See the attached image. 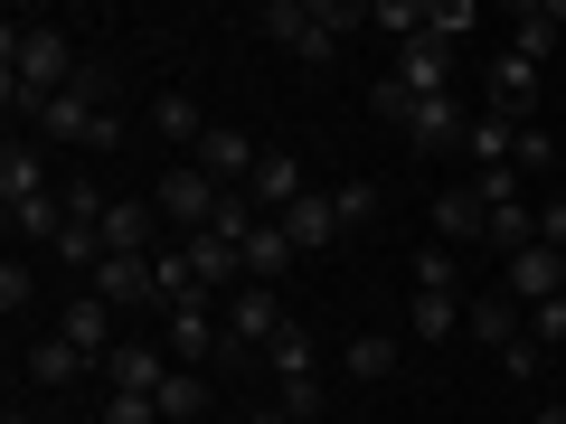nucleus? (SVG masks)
I'll list each match as a JSON object with an SVG mask.
<instances>
[{"instance_id": "obj_28", "label": "nucleus", "mask_w": 566, "mask_h": 424, "mask_svg": "<svg viewBox=\"0 0 566 424\" xmlns=\"http://www.w3.org/2000/svg\"><path fill=\"white\" fill-rule=\"evenodd\" d=\"M406 330H416V340H453V330H463V293H416V303H406Z\"/></svg>"}, {"instance_id": "obj_35", "label": "nucleus", "mask_w": 566, "mask_h": 424, "mask_svg": "<svg viewBox=\"0 0 566 424\" xmlns=\"http://www.w3.org/2000/svg\"><path fill=\"white\" fill-rule=\"evenodd\" d=\"M368 29H387V39H424V0H368Z\"/></svg>"}, {"instance_id": "obj_12", "label": "nucleus", "mask_w": 566, "mask_h": 424, "mask_svg": "<svg viewBox=\"0 0 566 424\" xmlns=\"http://www.w3.org/2000/svg\"><path fill=\"white\" fill-rule=\"evenodd\" d=\"M482 114H501L510 132H528V114H538V66L501 47V57H491V104H482Z\"/></svg>"}, {"instance_id": "obj_8", "label": "nucleus", "mask_w": 566, "mask_h": 424, "mask_svg": "<svg viewBox=\"0 0 566 424\" xmlns=\"http://www.w3.org/2000/svg\"><path fill=\"white\" fill-rule=\"evenodd\" d=\"M283 330V303H274V283H237L227 293V359L245 368V349H264Z\"/></svg>"}, {"instance_id": "obj_40", "label": "nucleus", "mask_w": 566, "mask_h": 424, "mask_svg": "<svg viewBox=\"0 0 566 424\" xmlns=\"http://www.w3.org/2000/svg\"><path fill=\"white\" fill-rule=\"evenodd\" d=\"M520 170H472V199H482V208H520Z\"/></svg>"}, {"instance_id": "obj_25", "label": "nucleus", "mask_w": 566, "mask_h": 424, "mask_svg": "<svg viewBox=\"0 0 566 424\" xmlns=\"http://www.w3.org/2000/svg\"><path fill=\"white\" fill-rule=\"evenodd\" d=\"M151 283H161V311H180V303H199V293H208L199 264H189V245H161V255H151Z\"/></svg>"}, {"instance_id": "obj_10", "label": "nucleus", "mask_w": 566, "mask_h": 424, "mask_svg": "<svg viewBox=\"0 0 566 424\" xmlns=\"http://www.w3.org/2000/svg\"><path fill=\"white\" fill-rule=\"evenodd\" d=\"M161 378H170V349L142 340V330H123V349L104 359V386H123V396H161Z\"/></svg>"}, {"instance_id": "obj_43", "label": "nucleus", "mask_w": 566, "mask_h": 424, "mask_svg": "<svg viewBox=\"0 0 566 424\" xmlns=\"http://www.w3.org/2000/svg\"><path fill=\"white\" fill-rule=\"evenodd\" d=\"M501 359H510V378H520V386H528V378H538V368H547V349H538V340H510V349H501Z\"/></svg>"}, {"instance_id": "obj_29", "label": "nucleus", "mask_w": 566, "mask_h": 424, "mask_svg": "<svg viewBox=\"0 0 566 424\" xmlns=\"http://www.w3.org/2000/svg\"><path fill=\"white\" fill-rule=\"evenodd\" d=\"M463 151H472V170H510V151H520V132H510L501 114H472V132H463Z\"/></svg>"}, {"instance_id": "obj_36", "label": "nucleus", "mask_w": 566, "mask_h": 424, "mask_svg": "<svg viewBox=\"0 0 566 424\" xmlns=\"http://www.w3.org/2000/svg\"><path fill=\"white\" fill-rule=\"evenodd\" d=\"M416 293H463V264H453V245H424V255H416Z\"/></svg>"}, {"instance_id": "obj_2", "label": "nucleus", "mask_w": 566, "mask_h": 424, "mask_svg": "<svg viewBox=\"0 0 566 424\" xmlns=\"http://www.w3.org/2000/svg\"><path fill=\"white\" fill-rule=\"evenodd\" d=\"M368 114L387 123V132H406L416 151H463V132H472V104L463 95H406V85H368Z\"/></svg>"}, {"instance_id": "obj_26", "label": "nucleus", "mask_w": 566, "mask_h": 424, "mask_svg": "<svg viewBox=\"0 0 566 424\" xmlns=\"http://www.w3.org/2000/svg\"><path fill=\"white\" fill-rule=\"evenodd\" d=\"M482 245H491L501 264H510V255H528V245H538V208H528V199H520V208H491Z\"/></svg>"}, {"instance_id": "obj_44", "label": "nucleus", "mask_w": 566, "mask_h": 424, "mask_svg": "<svg viewBox=\"0 0 566 424\" xmlns=\"http://www.w3.org/2000/svg\"><path fill=\"white\" fill-rule=\"evenodd\" d=\"M538 245H547V255H566V199L538 208Z\"/></svg>"}, {"instance_id": "obj_41", "label": "nucleus", "mask_w": 566, "mask_h": 424, "mask_svg": "<svg viewBox=\"0 0 566 424\" xmlns=\"http://www.w3.org/2000/svg\"><path fill=\"white\" fill-rule=\"evenodd\" d=\"M274 396H283V415H293V424H312V415H322V386H312V378H283Z\"/></svg>"}, {"instance_id": "obj_5", "label": "nucleus", "mask_w": 566, "mask_h": 424, "mask_svg": "<svg viewBox=\"0 0 566 424\" xmlns=\"http://www.w3.org/2000/svg\"><path fill=\"white\" fill-rule=\"evenodd\" d=\"M218 199H227V189H218V180H208V170H199V161H170V170H161V180H151V208H161V218H170V226H180V236H199V226H208V218H218Z\"/></svg>"}, {"instance_id": "obj_34", "label": "nucleus", "mask_w": 566, "mask_h": 424, "mask_svg": "<svg viewBox=\"0 0 566 424\" xmlns=\"http://www.w3.org/2000/svg\"><path fill=\"white\" fill-rule=\"evenodd\" d=\"M387 368H397V330H359V340H349V378H368V386H378Z\"/></svg>"}, {"instance_id": "obj_6", "label": "nucleus", "mask_w": 566, "mask_h": 424, "mask_svg": "<svg viewBox=\"0 0 566 424\" xmlns=\"http://www.w3.org/2000/svg\"><path fill=\"white\" fill-rule=\"evenodd\" d=\"M161 349L180 368H208V359H227V311H218V293H199V303H180V311H161Z\"/></svg>"}, {"instance_id": "obj_3", "label": "nucleus", "mask_w": 566, "mask_h": 424, "mask_svg": "<svg viewBox=\"0 0 566 424\" xmlns=\"http://www.w3.org/2000/svg\"><path fill=\"white\" fill-rule=\"evenodd\" d=\"M0 76L29 85V95H66L85 66H76V47H66V29H48V20H10V29H0Z\"/></svg>"}, {"instance_id": "obj_31", "label": "nucleus", "mask_w": 566, "mask_h": 424, "mask_svg": "<svg viewBox=\"0 0 566 424\" xmlns=\"http://www.w3.org/2000/svg\"><path fill=\"white\" fill-rule=\"evenodd\" d=\"M151 132H161V141H189V151H199L208 114H199V104H189V95H161V104H151Z\"/></svg>"}, {"instance_id": "obj_24", "label": "nucleus", "mask_w": 566, "mask_h": 424, "mask_svg": "<svg viewBox=\"0 0 566 424\" xmlns=\"http://www.w3.org/2000/svg\"><path fill=\"white\" fill-rule=\"evenodd\" d=\"M482 226H491V208L472 199V189H444V199H434V236L444 245H482Z\"/></svg>"}, {"instance_id": "obj_14", "label": "nucleus", "mask_w": 566, "mask_h": 424, "mask_svg": "<svg viewBox=\"0 0 566 424\" xmlns=\"http://www.w3.org/2000/svg\"><path fill=\"white\" fill-rule=\"evenodd\" d=\"M387 85H406V95H453V47L444 39H406L397 66H387Z\"/></svg>"}, {"instance_id": "obj_19", "label": "nucleus", "mask_w": 566, "mask_h": 424, "mask_svg": "<svg viewBox=\"0 0 566 424\" xmlns=\"http://www.w3.org/2000/svg\"><path fill=\"white\" fill-rule=\"evenodd\" d=\"M245 199H255V208H274V218H283L293 199H312V170L293 161V151H264V170H255V189H245Z\"/></svg>"}, {"instance_id": "obj_11", "label": "nucleus", "mask_w": 566, "mask_h": 424, "mask_svg": "<svg viewBox=\"0 0 566 424\" xmlns=\"http://www.w3.org/2000/svg\"><path fill=\"white\" fill-rule=\"evenodd\" d=\"M95 303H114V311H161L151 255H104V264H95Z\"/></svg>"}, {"instance_id": "obj_13", "label": "nucleus", "mask_w": 566, "mask_h": 424, "mask_svg": "<svg viewBox=\"0 0 566 424\" xmlns=\"http://www.w3.org/2000/svg\"><path fill=\"white\" fill-rule=\"evenodd\" d=\"M95 236H104V255H161V208L151 199H114Z\"/></svg>"}, {"instance_id": "obj_27", "label": "nucleus", "mask_w": 566, "mask_h": 424, "mask_svg": "<svg viewBox=\"0 0 566 424\" xmlns=\"http://www.w3.org/2000/svg\"><path fill=\"white\" fill-rule=\"evenodd\" d=\"M66 226H76V218H66L57 189H48V199H29V208H10V236H20V245H57Z\"/></svg>"}, {"instance_id": "obj_17", "label": "nucleus", "mask_w": 566, "mask_h": 424, "mask_svg": "<svg viewBox=\"0 0 566 424\" xmlns=\"http://www.w3.org/2000/svg\"><path fill=\"white\" fill-rule=\"evenodd\" d=\"M29 199H48V151L10 132V151H0V208H29Z\"/></svg>"}, {"instance_id": "obj_15", "label": "nucleus", "mask_w": 566, "mask_h": 424, "mask_svg": "<svg viewBox=\"0 0 566 424\" xmlns=\"http://www.w3.org/2000/svg\"><path fill=\"white\" fill-rule=\"evenodd\" d=\"M557 283H566V255H547V245H528V255H510V264H501V293H510L520 311L557 303Z\"/></svg>"}, {"instance_id": "obj_39", "label": "nucleus", "mask_w": 566, "mask_h": 424, "mask_svg": "<svg viewBox=\"0 0 566 424\" xmlns=\"http://www.w3.org/2000/svg\"><path fill=\"white\" fill-rule=\"evenodd\" d=\"M510 170H520V180L557 170V132H538V123H528V132H520V151H510Z\"/></svg>"}, {"instance_id": "obj_7", "label": "nucleus", "mask_w": 566, "mask_h": 424, "mask_svg": "<svg viewBox=\"0 0 566 424\" xmlns=\"http://www.w3.org/2000/svg\"><path fill=\"white\" fill-rule=\"evenodd\" d=\"M189 161H199V170H208L218 189H255V170H264V141H245L237 123H208Z\"/></svg>"}, {"instance_id": "obj_18", "label": "nucleus", "mask_w": 566, "mask_h": 424, "mask_svg": "<svg viewBox=\"0 0 566 424\" xmlns=\"http://www.w3.org/2000/svg\"><path fill=\"white\" fill-rule=\"evenodd\" d=\"M20 368H29V386H39V396H66V386L85 378V349H66L57 330H48V340H29V359H20Z\"/></svg>"}, {"instance_id": "obj_20", "label": "nucleus", "mask_w": 566, "mask_h": 424, "mask_svg": "<svg viewBox=\"0 0 566 424\" xmlns=\"http://www.w3.org/2000/svg\"><path fill=\"white\" fill-rule=\"evenodd\" d=\"M463 321H472V340H491V349L528 340V311L510 303V293H472V303H463Z\"/></svg>"}, {"instance_id": "obj_37", "label": "nucleus", "mask_w": 566, "mask_h": 424, "mask_svg": "<svg viewBox=\"0 0 566 424\" xmlns=\"http://www.w3.org/2000/svg\"><path fill=\"white\" fill-rule=\"evenodd\" d=\"M95 424H161V396H123V386H104Z\"/></svg>"}, {"instance_id": "obj_48", "label": "nucleus", "mask_w": 566, "mask_h": 424, "mask_svg": "<svg viewBox=\"0 0 566 424\" xmlns=\"http://www.w3.org/2000/svg\"><path fill=\"white\" fill-rule=\"evenodd\" d=\"M557 303H566V283H557Z\"/></svg>"}, {"instance_id": "obj_1", "label": "nucleus", "mask_w": 566, "mask_h": 424, "mask_svg": "<svg viewBox=\"0 0 566 424\" xmlns=\"http://www.w3.org/2000/svg\"><path fill=\"white\" fill-rule=\"evenodd\" d=\"M255 29H264L274 47H293L303 66H331L349 29H368V10H359V0H264Z\"/></svg>"}, {"instance_id": "obj_33", "label": "nucleus", "mask_w": 566, "mask_h": 424, "mask_svg": "<svg viewBox=\"0 0 566 424\" xmlns=\"http://www.w3.org/2000/svg\"><path fill=\"white\" fill-rule=\"evenodd\" d=\"M472 29H482V10H472V0H424V39H444V47H463Z\"/></svg>"}, {"instance_id": "obj_21", "label": "nucleus", "mask_w": 566, "mask_h": 424, "mask_svg": "<svg viewBox=\"0 0 566 424\" xmlns=\"http://www.w3.org/2000/svg\"><path fill=\"white\" fill-rule=\"evenodd\" d=\"M237 255H245V283H283L293 264H303V255H293V236H283V218H264L255 236L237 245Z\"/></svg>"}, {"instance_id": "obj_45", "label": "nucleus", "mask_w": 566, "mask_h": 424, "mask_svg": "<svg viewBox=\"0 0 566 424\" xmlns=\"http://www.w3.org/2000/svg\"><path fill=\"white\" fill-rule=\"evenodd\" d=\"M237 424H293V415H283V405H255V415H237Z\"/></svg>"}, {"instance_id": "obj_38", "label": "nucleus", "mask_w": 566, "mask_h": 424, "mask_svg": "<svg viewBox=\"0 0 566 424\" xmlns=\"http://www.w3.org/2000/svg\"><path fill=\"white\" fill-rule=\"evenodd\" d=\"M29 303H39V274L10 255V264H0V311H10V321H29Z\"/></svg>"}, {"instance_id": "obj_30", "label": "nucleus", "mask_w": 566, "mask_h": 424, "mask_svg": "<svg viewBox=\"0 0 566 424\" xmlns=\"http://www.w3.org/2000/svg\"><path fill=\"white\" fill-rule=\"evenodd\" d=\"M264 359H274V386H283V378H312V330H303V321H283L274 340H264Z\"/></svg>"}, {"instance_id": "obj_46", "label": "nucleus", "mask_w": 566, "mask_h": 424, "mask_svg": "<svg viewBox=\"0 0 566 424\" xmlns=\"http://www.w3.org/2000/svg\"><path fill=\"white\" fill-rule=\"evenodd\" d=\"M0 424H39V415H29V405H10V415H0Z\"/></svg>"}, {"instance_id": "obj_4", "label": "nucleus", "mask_w": 566, "mask_h": 424, "mask_svg": "<svg viewBox=\"0 0 566 424\" xmlns=\"http://www.w3.org/2000/svg\"><path fill=\"white\" fill-rule=\"evenodd\" d=\"M104 95H114V85H104V66H85L76 85H66V95H48V114H39V141H76V151H114L123 141V123L104 114Z\"/></svg>"}, {"instance_id": "obj_47", "label": "nucleus", "mask_w": 566, "mask_h": 424, "mask_svg": "<svg viewBox=\"0 0 566 424\" xmlns=\"http://www.w3.org/2000/svg\"><path fill=\"white\" fill-rule=\"evenodd\" d=\"M538 424H566V405H538Z\"/></svg>"}, {"instance_id": "obj_22", "label": "nucleus", "mask_w": 566, "mask_h": 424, "mask_svg": "<svg viewBox=\"0 0 566 424\" xmlns=\"http://www.w3.org/2000/svg\"><path fill=\"white\" fill-rule=\"evenodd\" d=\"M180 245H189V264H199V283H208V293H227V283H245V255H237V245L218 236V226H199V236H180Z\"/></svg>"}, {"instance_id": "obj_32", "label": "nucleus", "mask_w": 566, "mask_h": 424, "mask_svg": "<svg viewBox=\"0 0 566 424\" xmlns=\"http://www.w3.org/2000/svg\"><path fill=\"white\" fill-rule=\"evenodd\" d=\"M331 208H340V236H368V226H378V180H340Z\"/></svg>"}, {"instance_id": "obj_9", "label": "nucleus", "mask_w": 566, "mask_h": 424, "mask_svg": "<svg viewBox=\"0 0 566 424\" xmlns=\"http://www.w3.org/2000/svg\"><path fill=\"white\" fill-rule=\"evenodd\" d=\"M57 340L85 349V368H95V359H114V349H123V311L95 303V293H76V303H66V321H57Z\"/></svg>"}, {"instance_id": "obj_42", "label": "nucleus", "mask_w": 566, "mask_h": 424, "mask_svg": "<svg viewBox=\"0 0 566 424\" xmlns=\"http://www.w3.org/2000/svg\"><path fill=\"white\" fill-rule=\"evenodd\" d=\"M528 340H538V349H566V303H538V311H528Z\"/></svg>"}, {"instance_id": "obj_16", "label": "nucleus", "mask_w": 566, "mask_h": 424, "mask_svg": "<svg viewBox=\"0 0 566 424\" xmlns=\"http://www.w3.org/2000/svg\"><path fill=\"white\" fill-rule=\"evenodd\" d=\"M283 236H293V255H331V245H340V208H331V189H312V199L283 208Z\"/></svg>"}, {"instance_id": "obj_23", "label": "nucleus", "mask_w": 566, "mask_h": 424, "mask_svg": "<svg viewBox=\"0 0 566 424\" xmlns=\"http://www.w3.org/2000/svg\"><path fill=\"white\" fill-rule=\"evenodd\" d=\"M208 415H218L208 378H199V368H170V378H161V424H208Z\"/></svg>"}]
</instances>
